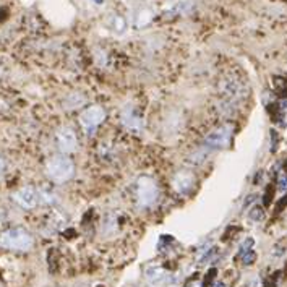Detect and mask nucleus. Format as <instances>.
Here are the masks:
<instances>
[{"mask_svg":"<svg viewBox=\"0 0 287 287\" xmlns=\"http://www.w3.org/2000/svg\"><path fill=\"white\" fill-rule=\"evenodd\" d=\"M146 279H148L150 282H159L164 279V269H162L161 266H148L146 268Z\"/></svg>","mask_w":287,"mask_h":287,"instance_id":"nucleus-11","label":"nucleus"},{"mask_svg":"<svg viewBox=\"0 0 287 287\" xmlns=\"http://www.w3.org/2000/svg\"><path fill=\"white\" fill-rule=\"evenodd\" d=\"M240 255H242V263H244V265H252V263L257 260V253H255L253 250L244 252V253H240Z\"/></svg>","mask_w":287,"mask_h":287,"instance_id":"nucleus-15","label":"nucleus"},{"mask_svg":"<svg viewBox=\"0 0 287 287\" xmlns=\"http://www.w3.org/2000/svg\"><path fill=\"white\" fill-rule=\"evenodd\" d=\"M248 218H250V221H253V222H263L266 216H265V211H263L261 206H253L252 211L248 213Z\"/></svg>","mask_w":287,"mask_h":287,"instance_id":"nucleus-12","label":"nucleus"},{"mask_svg":"<svg viewBox=\"0 0 287 287\" xmlns=\"http://www.w3.org/2000/svg\"><path fill=\"white\" fill-rule=\"evenodd\" d=\"M187 287H203V282H201V281H190V284L187 285Z\"/></svg>","mask_w":287,"mask_h":287,"instance_id":"nucleus-20","label":"nucleus"},{"mask_svg":"<svg viewBox=\"0 0 287 287\" xmlns=\"http://www.w3.org/2000/svg\"><path fill=\"white\" fill-rule=\"evenodd\" d=\"M112 28L117 31V33H122V31L125 29V20H123L122 17H117V15H115L114 20H112Z\"/></svg>","mask_w":287,"mask_h":287,"instance_id":"nucleus-14","label":"nucleus"},{"mask_svg":"<svg viewBox=\"0 0 287 287\" xmlns=\"http://www.w3.org/2000/svg\"><path fill=\"white\" fill-rule=\"evenodd\" d=\"M96 2H98V4H101V2H103V0H96Z\"/></svg>","mask_w":287,"mask_h":287,"instance_id":"nucleus-22","label":"nucleus"},{"mask_svg":"<svg viewBox=\"0 0 287 287\" xmlns=\"http://www.w3.org/2000/svg\"><path fill=\"white\" fill-rule=\"evenodd\" d=\"M135 195H136L138 205L141 208L153 206L158 201V197H159V188H158L156 180L151 177H139L138 182H136Z\"/></svg>","mask_w":287,"mask_h":287,"instance_id":"nucleus-4","label":"nucleus"},{"mask_svg":"<svg viewBox=\"0 0 287 287\" xmlns=\"http://www.w3.org/2000/svg\"><path fill=\"white\" fill-rule=\"evenodd\" d=\"M106 120V111L101 106H91L80 114V125L83 127L84 133L92 135L98 127Z\"/></svg>","mask_w":287,"mask_h":287,"instance_id":"nucleus-5","label":"nucleus"},{"mask_svg":"<svg viewBox=\"0 0 287 287\" xmlns=\"http://www.w3.org/2000/svg\"><path fill=\"white\" fill-rule=\"evenodd\" d=\"M218 253V248H211V250H208L205 255H203V258L200 260V263H208V261H211L214 258V255Z\"/></svg>","mask_w":287,"mask_h":287,"instance_id":"nucleus-16","label":"nucleus"},{"mask_svg":"<svg viewBox=\"0 0 287 287\" xmlns=\"http://www.w3.org/2000/svg\"><path fill=\"white\" fill-rule=\"evenodd\" d=\"M277 190L281 193L287 192V174L285 172H279L277 174Z\"/></svg>","mask_w":287,"mask_h":287,"instance_id":"nucleus-13","label":"nucleus"},{"mask_svg":"<svg viewBox=\"0 0 287 287\" xmlns=\"http://www.w3.org/2000/svg\"><path fill=\"white\" fill-rule=\"evenodd\" d=\"M211 287H226V284H224V282H221V281H214Z\"/></svg>","mask_w":287,"mask_h":287,"instance_id":"nucleus-21","label":"nucleus"},{"mask_svg":"<svg viewBox=\"0 0 287 287\" xmlns=\"http://www.w3.org/2000/svg\"><path fill=\"white\" fill-rule=\"evenodd\" d=\"M45 174L56 183H64L73 177L75 164L65 154H56L45 162Z\"/></svg>","mask_w":287,"mask_h":287,"instance_id":"nucleus-2","label":"nucleus"},{"mask_svg":"<svg viewBox=\"0 0 287 287\" xmlns=\"http://www.w3.org/2000/svg\"><path fill=\"white\" fill-rule=\"evenodd\" d=\"M56 143H57V148L64 154H70L78 148V138H76L75 130L70 127H62L57 130Z\"/></svg>","mask_w":287,"mask_h":287,"instance_id":"nucleus-8","label":"nucleus"},{"mask_svg":"<svg viewBox=\"0 0 287 287\" xmlns=\"http://www.w3.org/2000/svg\"><path fill=\"white\" fill-rule=\"evenodd\" d=\"M219 92H221V103L229 104L232 107H235L242 103L248 94V88L245 81L237 75H227L224 76L219 83Z\"/></svg>","mask_w":287,"mask_h":287,"instance_id":"nucleus-1","label":"nucleus"},{"mask_svg":"<svg viewBox=\"0 0 287 287\" xmlns=\"http://www.w3.org/2000/svg\"><path fill=\"white\" fill-rule=\"evenodd\" d=\"M15 201L25 209H33L44 201V192H39L36 187H23L13 195Z\"/></svg>","mask_w":287,"mask_h":287,"instance_id":"nucleus-6","label":"nucleus"},{"mask_svg":"<svg viewBox=\"0 0 287 287\" xmlns=\"http://www.w3.org/2000/svg\"><path fill=\"white\" fill-rule=\"evenodd\" d=\"M232 135H234V128L232 125H222L219 128H214L213 131L205 136V145L209 148H226L230 143Z\"/></svg>","mask_w":287,"mask_h":287,"instance_id":"nucleus-7","label":"nucleus"},{"mask_svg":"<svg viewBox=\"0 0 287 287\" xmlns=\"http://www.w3.org/2000/svg\"><path fill=\"white\" fill-rule=\"evenodd\" d=\"M255 200H257V197H248L247 201H245V205H244V208H248V206H250V205L253 203Z\"/></svg>","mask_w":287,"mask_h":287,"instance_id":"nucleus-19","label":"nucleus"},{"mask_svg":"<svg viewBox=\"0 0 287 287\" xmlns=\"http://www.w3.org/2000/svg\"><path fill=\"white\" fill-rule=\"evenodd\" d=\"M197 183V177L192 170H178L172 178V188L178 195H187Z\"/></svg>","mask_w":287,"mask_h":287,"instance_id":"nucleus-9","label":"nucleus"},{"mask_svg":"<svg viewBox=\"0 0 287 287\" xmlns=\"http://www.w3.org/2000/svg\"><path fill=\"white\" fill-rule=\"evenodd\" d=\"M33 245H34V238L25 229L13 227V229H7L0 234V247L5 248V250L28 252L33 248Z\"/></svg>","mask_w":287,"mask_h":287,"instance_id":"nucleus-3","label":"nucleus"},{"mask_svg":"<svg viewBox=\"0 0 287 287\" xmlns=\"http://www.w3.org/2000/svg\"><path fill=\"white\" fill-rule=\"evenodd\" d=\"M5 170H7V162L2 156H0V178L5 175Z\"/></svg>","mask_w":287,"mask_h":287,"instance_id":"nucleus-18","label":"nucleus"},{"mask_svg":"<svg viewBox=\"0 0 287 287\" xmlns=\"http://www.w3.org/2000/svg\"><path fill=\"white\" fill-rule=\"evenodd\" d=\"M285 164H287V162H285Z\"/></svg>","mask_w":287,"mask_h":287,"instance_id":"nucleus-23","label":"nucleus"},{"mask_svg":"<svg viewBox=\"0 0 287 287\" xmlns=\"http://www.w3.org/2000/svg\"><path fill=\"white\" fill-rule=\"evenodd\" d=\"M248 250H253V238L252 237H248L245 242L242 244V247H240V253L248 252Z\"/></svg>","mask_w":287,"mask_h":287,"instance_id":"nucleus-17","label":"nucleus"},{"mask_svg":"<svg viewBox=\"0 0 287 287\" xmlns=\"http://www.w3.org/2000/svg\"><path fill=\"white\" fill-rule=\"evenodd\" d=\"M123 123H125V127L130 128V130H141V120H139L138 115L133 112V111H127L125 114H123Z\"/></svg>","mask_w":287,"mask_h":287,"instance_id":"nucleus-10","label":"nucleus"}]
</instances>
